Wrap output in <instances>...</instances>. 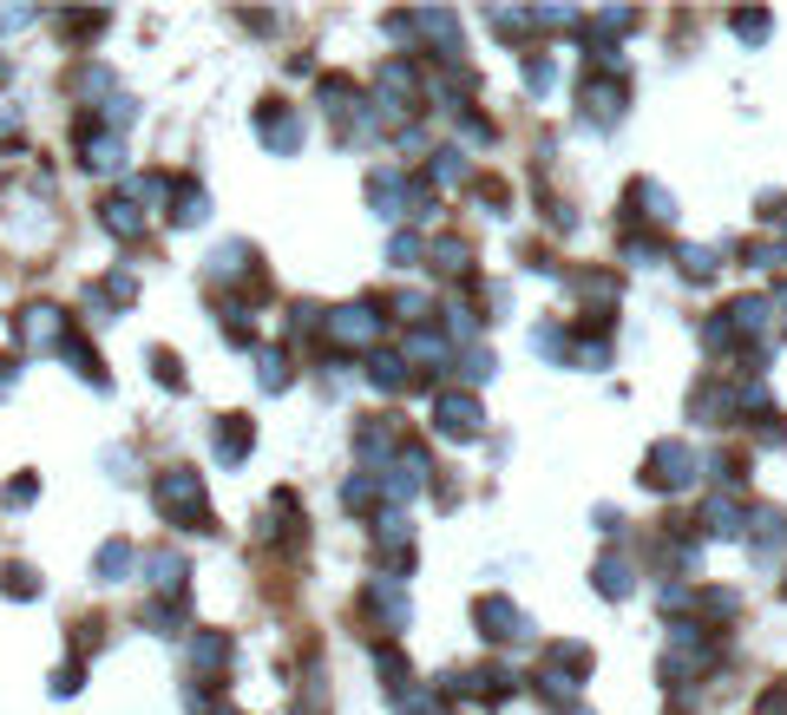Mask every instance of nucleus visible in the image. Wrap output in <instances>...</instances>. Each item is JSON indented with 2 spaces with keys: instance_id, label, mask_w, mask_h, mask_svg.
<instances>
[{
  "instance_id": "nucleus-1",
  "label": "nucleus",
  "mask_w": 787,
  "mask_h": 715,
  "mask_svg": "<svg viewBox=\"0 0 787 715\" xmlns=\"http://www.w3.org/2000/svg\"><path fill=\"white\" fill-rule=\"evenodd\" d=\"M151 500L158 512L178 525V532H211V505H204V480L191 473V466H164L158 480H151Z\"/></svg>"
},
{
  "instance_id": "nucleus-2",
  "label": "nucleus",
  "mask_w": 787,
  "mask_h": 715,
  "mask_svg": "<svg viewBox=\"0 0 787 715\" xmlns=\"http://www.w3.org/2000/svg\"><path fill=\"white\" fill-rule=\"evenodd\" d=\"M335 349H355V355H374L381 342V302H342L329 309V329H322Z\"/></svg>"
},
{
  "instance_id": "nucleus-3",
  "label": "nucleus",
  "mask_w": 787,
  "mask_h": 715,
  "mask_svg": "<svg viewBox=\"0 0 787 715\" xmlns=\"http://www.w3.org/2000/svg\"><path fill=\"white\" fill-rule=\"evenodd\" d=\"M361 611L381 624V631H407L414 624V604H407V584L387 572H374L367 584H361Z\"/></svg>"
},
{
  "instance_id": "nucleus-4",
  "label": "nucleus",
  "mask_w": 787,
  "mask_h": 715,
  "mask_svg": "<svg viewBox=\"0 0 787 715\" xmlns=\"http://www.w3.org/2000/svg\"><path fill=\"white\" fill-rule=\"evenodd\" d=\"M256 132H263V144H270L276 158H295V151L309 144V119H302V105L263 99V105H256Z\"/></svg>"
},
{
  "instance_id": "nucleus-5",
  "label": "nucleus",
  "mask_w": 787,
  "mask_h": 715,
  "mask_svg": "<svg viewBox=\"0 0 787 715\" xmlns=\"http://www.w3.org/2000/svg\"><path fill=\"white\" fill-rule=\"evenodd\" d=\"M696 453L683 446V440H656L649 446V460H644V486H656V493H683L689 480H696Z\"/></svg>"
},
{
  "instance_id": "nucleus-6",
  "label": "nucleus",
  "mask_w": 787,
  "mask_h": 715,
  "mask_svg": "<svg viewBox=\"0 0 787 715\" xmlns=\"http://www.w3.org/2000/svg\"><path fill=\"white\" fill-rule=\"evenodd\" d=\"M473 624H480L486 644H525V637H532V617H525L512 597H480V604H473Z\"/></svg>"
},
{
  "instance_id": "nucleus-7",
  "label": "nucleus",
  "mask_w": 787,
  "mask_h": 715,
  "mask_svg": "<svg viewBox=\"0 0 787 715\" xmlns=\"http://www.w3.org/2000/svg\"><path fill=\"white\" fill-rule=\"evenodd\" d=\"M13 335H20V349L53 355V349H67V315H60L53 302H33V309H20V315H13Z\"/></svg>"
},
{
  "instance_id": "nucleus-8",
  "label": "nucleus",
  "mask_w": 787,
  "mask_h": 715,
  "mask_svg": "<svg viewBox=\"0 0 787 715\" xmlns=\"http://www.w3.org/2000/svg\"><path fill=\"white\" fill-rule=\"evenodd\" d=\"M480 427H486V414H480V401L473 394H440L433 401V433H446V440H480Z\"/></svg>"
},
{
  "instance_id": "nucleus-9",
  "label": "nucleus",
  "mask_w": 787,
  "mask_h": 715,
  "mask_svg": "<svg viewBox=\"0 0 787 715\" xmlns=\"http://www.w3.org/2000/svg\"><path fill=\"white\" fill-rule=\"evenodd\" d=\"M79 164L99 171V178H112V171L125 164V139L105 132V125H92V119H79Z\"/></svg>"
},
{
  "instance_id": "nucleus-10",
  "label": "nucleus",
  "mask_w": 787,
  "mask_h": 715,
  "mask_svg": "<svg viewBox=\"0 0 787 715\" xmlns=\"http://www.w3.org/2000/svg\"><path fill=\"white\" fill-rule=\"evenodd\" d=\"M577 105H584L591 125H617V119H624V85H617L611 72H591V79L577 85Z\"/></svg>"
},
{
  "instance_id": "nucleus-11",
  "label": "nucleus",
  "mask_w": 787,
  "mask_h": 715,
  "mask_svg": "<svg viewBox=\"0 0 787 715\" xmlns=\"http://www.w3.org/2000/svg\"><path fill=\"white\" fill-rule=\"evenodd\" d=\"M139 572H144V591H151V597L178 604V597H184V577H191V565H184L178 552H144Z\"/></svg>"
},
{
  "instance_id": "nucleus-12",
  "label": "nucleus",
  "mask_w": 787,
  "mask_h": 715,
  "mask_svg": "<svg viewBox=\"0 0 787 715\" xmlns=\"http://www.w3.org/2000/svg\"><path fill=\"white\" fill-rule=\"evenodd\" d=\"M191 669H198L204 689H216V683L230 676V637H223V631H198V637H191Z\"/></svg>"
},
{
  "instance_id": "nucleus-13",
  "label": "nucleus",
  "mask_w": 787,
  "mask_h": 715,
  "mask_svg": "<svg viewBox=\"0 0 787 715\" xmlns=\"http://www.w3.org/2000/svg\"><path fill=\"white\" fill-rule=\"evenodd\" d=\"M407 191H414L407 171H374V178H367V204H374V216H407Z\"/></svg>"
},
{
  "instance_id": "nucleus-14",
  "label": "nucleus",
  "mask_w": 787,
  "mask_h": 715,
  "mask_svg": "<svg viewBox=\"0 0 787 715\" xmlns=\"http://www.w3.org/2000/svg\"><path fill=\"white\" fill-rule=\"evenodd\" d=\"M211 446H216V460H223V466H243V460H250V446H256V427H250L243 414H223Z\"/></svg>"
},
{
  "instance_id": "nucleus-15",
  "label": "nucleus",
  "mask_w": 787,
  "mask_h": 715,
  "mask_svg": "<svg viewBox=\"0 0 787 715\" xmlns=\"http://www.w3.org/2000/svg\"><path fill=\"white\" fill-rule=\"evenodd\" d=\"M466 178H473L466 144H440V151H433V164H427V184H433V191H460Z\"/></svg>"
},
{
  "instance_id": "nucleus-16",
  "label": "nucleus",
  "mask_w": 787,
  "mask_h": 715,
  "mask_svg": "<svg viewBox=\"0 0 787 715\" xmlns=\"http://www.w3.org/2000/svg\"><path fill=\"white\" fill-rule=\"evenodd\" d=\"M99 230L119 236V243H132V236H144V211L132 198H105V204H99Z\"/></svg>"
},
{
  "instance_id": "nucleus-17",
  "label": "nucleus",
  "mask_w": 787,
  "mask_h": 715,
  "mask_svg": "<svg viewBox=\"0 0 787 715\" xmlns=\"http://www.w3.org/2000/svg\"><path fill=\"white\" fill-rule=\"evenodd\" d=\"M355 453H361V460H394V453H401V433H394V421H387V414L361 421V433H355Z\"/></svg>"
},
{
  "instance_id": "nucleus-18",
  "label": "nucleus",
  "mask_w": 787,
  "mask_h": 715,
  "mask_svg": "<svg viewBox=\"0 0 787 715\" xmlns=\"http://www.w3.org/2000/svg\"><path fill=\"white\" fill-rule=\"evenodd\" d=\"M367 381H374L381 394H407V387H414L421 374H414V367H407L401 355H381V349H374V355H367Z\"/></svg>"
},
{
  "instance_id": "nucleus-19",
  "label": "nucleus",
  "mask_w": 787,
  "mask_h": 715,
  "mask_svg": "<svg viewBox=\"0 0 787 715\" xmlns=\"http://www.w3.org/2000/svg\"><path fill=\"white\" fill-rule=\"evenodd\" d=\"M630 216H649V223H676V198H669L663 184L637 178V184H630Z\"/></svg>"
},
{
  "instance_id": "nucleus-20",
  "label": "nucleus",
  "mask_w": 787,
  "mask_h": 715,
  "mask_svg": "<svg viewBox=\"0 0 787 715\" xmlns=\"http://www.w3.org/2000/svg\"><path fill=\"white\" fill-rule=\"evenodd\" d=\"M427 256H433L440 276H466V270H473V243H466V236H440Z\"/></svg>"
},
{
  "instance_id": "nucleus-21",
  "label": "nucleus",
  "mask_w": 787,
  "mask_h": 715,
  "mask_svg": "<svg viewBox=\"0 0 787 715\" xmlns=\"http://www.w3.org/2000/svg\"><path fill=\"white\" fill-rule=\"evenodd\" d=\"M204 216H211V198H204L198 184H178V198H171V223H178V230H198Z\"/></svg>"
},
{
  "instance_id": "nucleus-22",
  "label": "nucleus",
  "mask_w": 787,
  "mask_h": 715,
  "mask_svg": "<svg viewBox=\"0 0 787 715\" xmlns=\"http://www.w3.org/2000/svg\"><path fill=\"white\" fill-rule=\"evenodd\" d=\"M703 532H709V538H741V532H748V525H741V505H735V500H709Z\"/></svg>"
},
{
  "instance_id": "nucleus-23",
  "label": "nucleus",
  "mask_w": 787,
  "mask_h": 715,
  "mask_svg": "<svg viewBox=\"0 0 787 715\" xmlns=\"http://www.w3.org/2000/svg\"><path fill=\"white\" fill-rule=\"evenodd\" d=\"M92 572H99V584H119V577L132 572V545H125V538H105L99 558H92Z\"/></svg>"
},
{
  "instance_id": "nucleus-24",
  "label": "nucleus",
  "mask_w": 787,
  "mask_h": 715,
  "mask_svg": "<svg viewBox=\"0 0 787 715\" xmlns=\"http://www.w3.org/2000/svg\"><path fill=\"white\" fill-rule=\"evenodd\" d=\"M552 676H565V683H584V676H591V649L584 644H552Z\"/></svg>"
},
{
  "instance_id": "nucleus-25",
  "label": "nucleus",
  "mask_w": 787,
  "mask_h": 715,
  "mask_svg": "<svg viewBox=\"0 0 787 715\" xmlns=\"http://www.w3.org/2000/svg\"><path fill=\"white\" fill-rule=\"evenodd\" d=\"M256 381H263V394H283L289 387V355L283 349H256Z\"/></svg>"
},
{
  "instance_id": "nucleus-26",
  "label": "nucleus",
  "mask_w": 787,
  "mask_h": 715,
  "mask_svg": "<svg viewBox=\"0 0 787 715\" xmlns=\"http://www.w3.org/2000/svg\"><path fill=\"white\" fill-rule=\"evenodd\" d=\"M597 591H604V597H630V591H637V577H630V565H624V558H597Z\"/></svg>"
},
{
  "instance_id": "nucleus-27",
  "label": "nucleus",
  "mask_w": 787,
  "mask_h": 715,
  "mask_svg": "<svg viewBox=\"0 0 787 715\" xmlns=\"http://www.w3.org/2000/svg\"><path fill=\"white\" fill-rule=\"evenodd\" d=\"M676 263H683V276H689V283H709V276H716V250H703V243H683V250H676Z\"/></svg>"
},
{
  "instance_id": "nucleus-28",
  "label": "nucleus",
  "mask_w": 787,
  "mask_h": 715,
  "mask_svg": "<svg viewBox=\"0 0 787 715\" xmlns=\"http://www.w3.org/2000/svg\"><path fill=\"white\" fill-rule=\"evenodd\" d=\"M374 500H381V480H374V473H355V480L342 486V505H349V512H374Z\"/></svg>"
},
{
  "instance_id": "nucleus-29",
  "label": "nucleus",
  "mask_w": 787,
  "mask_h": 715,
  "mask_svg": "<svg viewBox=\"0 0 787 715\" xmlns=\"http://www.w3.org/2000/svg\"><path fill=\"white\" fill-rule=\"evenodd\" d=\"M421 256H427V243H421V236H414V230H407V236H394V243H387V263H394V270H414V263H421Z\"/></svg>"
},
{
  "instance_id": "nucleus-30",
  "label": "nucleus",
  "mask_w": 787,
  "mask_h": 715,
  "mask_svg": "<svg viewBox=\"0 0 787 715\" xmlns=\"http://www.w3.org/2000/svg\"><path fill=\"white\" fill-rule=\"evenodd\" d=\"M0 591H7V597H33V591H40V577L27 572V565H7V572H0Z\"/></svg>"
},
{
  "instance_id": "nucleus-31",
  "label": "nucleus",
  "mask_w": 787,
  "mask_h": 715,
  "mask_svg": "<svg viewBox=\"0 0 787 715\" xmlns=\"http://www.w3.org/2000/svg\"><path fill=\"white\" fill-rule=\"evenodd\" d=\"M151 374H158L164 387H184V367H178V355H171V349H151Z\"/></svg>"
},
{
  "instance_id": "nucleus-32",
  "label": "nucleus",
  "mask_w": 787,
  "mask_h": 715,
  "mask_svg": "<svg viewBox=\"0 0 787 715\" xmlns=\"http://www.w3.org/2000/svg\"><path fill=\"white\" fill-rule=\"evenodd\" d=\"M552 79H558V67H552L545 53H532V60H525V85H532V92H552Z\"/></svg>"
},
{
  "instance_id": "nucleus-33",
  "label": "nucleus",
  "mask_w": 787,
  "mask_h": 715,
  "mask_svg": "<svg viewBox=\"0 0 787 715\" xmlns=\"http://www.w3.org/2000/svg\"><path fill=\"white\" fill-rule=\"evenodd\" d=\"M72 85H79V92H112V72L85 60V67H72Z\"/></svg>"
},
{
  "instance_id": "nucleus-34",
  "label": "nucleus",
  "mask_w": 787,
  "mask_h": 715,
  "mask_svg": "<svg viewBox=\"0 0 787 715\" xmlns=\"http://www.w3.org/2000/svg\"><path fill=\"white\" fill-rule=\"evenodd\" d=\"M460 374H466L473 387H480V381H493V355H486V349H466V361H460Z\"/></svg>"
},
{
  "instance_id": "nucleus-35",
  "label": "nucleus",
  "mask_w": 787,
  "mask_h": 715,
  "mask_svg": "<svg viewBox=\"0 0 787 715\" xmlns=\"http://www.w3.org/2000/svg\"><path fill=\"white\" fill-rule=\"evenodd\" d=\"M735 33H741V40H761V33H768V13H735Z\"/></svg>"
},
{
  "instance_id": "nucleus-36",
  "label": "nucleus",
  "mask_w": 787,
  "mask_h": 715,
  "mask_svg": "<svg viewBox=\"0 0 787 715\" xmlns=\"http://www.w3.org/2000/svg\"><path fill=\"white\" fill-rule=\"evenodd\" d=\"M33 493H40V480H33V473H20V480L7 486V505H27V500H33Z\"/></svg>"
},
{
  "instance_id": "nucleus-37",
  "label": "nucleus",
  "mask_w": 787,
  "mask_h": 715,
  "mask_svg": "<svg viewBox=\"0 0 787 715\" xmlns=\"http://www.w3.org/2000/svg\"><path fill=\"white\" fill-rule=\"evenodd\" d=\"M72 689H79V663H67V669L53 676V696H72Z\"/></svg>"
},
{
  "instance_id": "nucleus-38",
  "label": "nucleus",
  "mask_w": 787,
  "mask_h": 715,
  "mask_svg": "<svg viewBox=\"0 0 787 715\" xmlns=\"http://www.w3.org/2000/svg\"><path fill=\"white\" fill-rule=\"evenodd\" d=\"M775 309H787V283H781V289H775Z\"/></svg>"
}]
</instances>
